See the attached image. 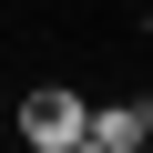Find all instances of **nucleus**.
<instances>
[{"label":"nucleus","instance_id":"nucleus-1","mask_svg":"<svg viewBox=\"0 0 153 153\" xmlns=\"http://www.w3.org/2000/svg\"><path fill=\"white\" fill-rule=\"evenodd\" d=\"M82 123H92V102L71 82H31L21 92V143L31 153H82Z\"/></svg>","mask_w":153,"mask_h":153},{"label":"nucleus","instance_id":"nucleus-2","mask_svg":"<svg viewBox=\"0 0 153 153\" xmlns=\"http://www.w3.org/2000/svg\"><path fill=\"white\" fill-rule=\"evenodd\" d=\"M143 143H153V102H92L82 153H143Z\"/></svg>","mask_w":153,"mask_h":153},{"label":"nucleus","instance_id":"nucleus-3","mask_svg":"<svg viewBox=\"0 0 153 153\" xmlns=\"http://www.w3.org/2000/svg\"><path fill=\"white\" fill-rule=\"evenodd\" d=\"M143 153H153V143H143Z\"/></svg>","mask_w":153,"mask_h":153}]
</instances>
